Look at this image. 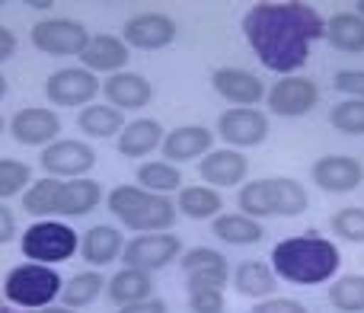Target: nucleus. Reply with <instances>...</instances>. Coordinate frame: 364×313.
<instances>
[{
  "instance_id": "f257e3e1",
  "label": "nucleus",
  "mask_w": 364,
  "mask_h": 313,
  "mask_svg": "<svg viewBox=\"0 0 364 313\" xmlns=\"http://www.w3.org/2000/svg\"><path fill=\"white\" fill-rule=\"evenodd\" d=\"M326 32V19L301 0L252 4L243 16V36L252 55L278 77H291L307 64L314 42Z\"/></svg>"
},
{
  "instance_id": "f03ea898",
  "label": "nucleus",
  "mask_w": 364,
  "mask_h": 313,
  "mask_svg": "<svg viewBox=\"0 0 364 313\" xmlns=\"http://www.w3.org/2000/svg\"><path fill=\"white\" fill-rule=\"evenodd\" d=\"M342 265V253L333 240L320 237L316 230L297 233L282 243H275L272 250V269L278 278L301 288H314V285H326L329 278H336Z\"/></svg>"
},
{
  "instance_id": "7ed1b4c3",
  "label": "nucleus",
  "mask_w": 364,
  "mask_h": 313,
  "mask_svg": "<svg viewBox=\"0 0 364 313\" xmlns=\"http://www.w3.org/2000/svg\"><path fill=\"white\" fill-rule=\"evenodd\" d=\"M102 201V186L90 176L83 179H55L45 176L36 179L23 192V211L36 214L38 221L45 218H83V214L96 211Z\"/></svg>"
},
{
  "instance_id": "20e7f679",
  "label": "nucleus",
  "mask_w": 364,
  "mask_h": 313,
  "mask_svg": "<svg viewBox=\"0 0 364 313\" xmlns=\"http://www.w3.org/2000/svg\"><path fill=\"white\" fill-rule=\"evenodd\" d=\"M106 208L119 218L122 227L134 233H164L173 230L179 211L170 195L147 192L141 186H115L106 195Z\"/></svg>"
},
{
  "instance_id": "39448f33",
  "label": "nucleus",
  "mask_w": 364,
  "mask_h": 313,
  "mask_svg": "<svg viewBox=\"0 0 364 313\" xmlns=\"http://www.w3.org/2000/svg\"><path fill=\"white\" fill-rule=\"evenodd\" d=\"M310 205L307 189L294 176H265L240 186L237 208L246 218H297Z\"/></svg>"
},
{
  "instance_id": "423d86ee",
  "label": "nucleus",
  "mask_w": 364,
  "mask_h": 313,
  "mask_svg": "<svg viewBox=\"0 0 364 313\" xmlns=\"http://www.w3.org/2000/svg\"><path fill=\"white\" fill-rule=\"evenodd\" d=\"M64 278L58 275L55 265L42 262H23L6 272L4 278V301L19 310H42L61 297Z\"/></svg>"
},
{
  "instance_id": "0eeeda50",
  "label": "nucleus",
  "mask_w": 364,
  "mask_h": 313,
  "mask_svg": "<svg viewBox=\"0 0 364 313\" xmlns=\"http://www.w3.org/2000/svg\"><path fill=\"white\" fill-rule=\"evenodd\" d=\"M19 250H23V256L29 262L58 265V262H68L80 250V233L70 224H64V221L45 218L26 227L23 237H19Z\"/></svg>"
},
{
  "instance_id": "6e6552de",
  "label": "nucleus",
  "mask_w": 364,
  "mask_h": 313,
  "mask_svg": "<svg viewBox=\"0 0 364 313\" xmlns=\"http://www.w3.org/2000/svg\"><path fill=\"white\" fill-rule=\"evenodd\" d=\"M29 42L42 55H51V58H80L90 42V32L87 26L70 16H51V19H38L32 26Z\"/></svg>"
},
{
  "instance_id": "1a4fd4ad",
  "label": "nucleus",
  "mask_w": 364,
  "mask_h": 313,
  "mask_svg": "<svg viewBox=\"0 0 364 313\" xmlns=\"http://www.w3.org/2000/svg\"><path fill=\"white\" fill-rule=\"evenodd\" d=\"M102 93V83L87 68H61L48 74L45 80V96L55 109H83L93 106V100Z\"/></svg>"
},
{
  "instance_id": "9d476101",
  "label": "nucleus",
  "mask_w": 364,
  "mask_h": 313,
  "mask_svg": "<svg viewBox=\"0 0 364 313\" xmlns=\"http://www.w3.org/2000/svg\"><path fill=\"white\" fill-rule=\"evenodd\" d=\"M182 256V240L173 230L164 233H138L125 243V253H122V262L128 269H141V272H160L170 262H176Z\"/></svg>"
},
{
  "instance_id": "9b49d317",
  "label": "nucleus",
  "mask_w": 364,
  "mask_h": 313,
  "mask_svg": "<svg viewBox=\"0 0 364 313\" xmlns=\"http://www.w3.org/2000/svg\"><path fill=\"white\" fill-rule=\"evenodd\" d=\"M265 102L275 115L282 119H301V115L314 112V106L320 102V83L314 77H278L272 83V90H265Z\"/></svg>"
},
{
  "instance_id": "f8f14e48",
  "label": "nucleus",
  "mask_w": 364,
  "mask_h": 313,
  "mask_svg": "<svg viewBox=\"0 0 364 313\" xmlns=\"http://www.w3.org/2000/svg\"><path fill=\"white\" fill-rule=\"evenodd\" d=\"M38 163H42L45 176H55V179H83L96 166V151L87 141L58 138L55 144L42 147Z\"/></svg>"
},
{
  "instance_id": "ddd939ff",
  "label": "nucleus",
  "mask_w": 364,
  "mask_h": 313,
  "mask_svg": "<svg viewBox=\"0 0 364 313\" xmlns=\"http://www.w3.org/2000/svg\"><path fill=\"white\" fill-rule=\"evenodd\" d=\"M182 275L186 288H218L224 291L230 285V259L211 246H192L182 253Z\"/></svg>"
},
{
  "instance_id": "4468645a",
  "label": "nucleus",
  "mask_w": 364,
  "mask_h": 313,
  "mask_svg": "<svg viewBox=\"0 0 364 313\" xmlns=\"http://www.w3.org/2000/svg\"><path fill=\"white\" fill-rule=\"evenodd\" d=\"M218 134L227 147L243 151V147H259L269 138V115L262 109H224L218 119Z\"/></svg>"
},
{
  "instance_id": "2eb2a0df",
  "label": "nucleus",
  "mask_w": 364,
  "mask_h": 313,
  "mask_svg": "<svg viewBox=\"0 0 364 313\" xmlns=\"http://www.w3.org/2000/svg\"><path fill=\"white\" fill-rule=\"evenodd\" d=\"M176 36L179 26L166 13H138V16L125 19V26H122V42L138 51H160L176 42Z\"/></svg>"
},
{
  "instance_id": "dca6fc26",
  "label": "nucleus",
  "mask_w": 364,
  "mask_h": 313,
  "mask_svg": "<svg viewBox=\"0 0 364 313\" xmlns=\"http://www.w3.org/2000/svg\"><path fill=\"white\" fill-rule=\"evenodd\" d=\"M310 179H314L316 189H323L329 195H346L355 192L364 182V163L348 154H326L320 160H314Z\"/></svg>"
},
{
  "instance_id": "f3484780",
  "label": "nucleus",
  "mask_w": 364,
  "mask_h": 313,
  "mask_svg": "<svg viewBox=\"0 0 364 313\" xmlns=\"http://www.w3.org/2000/svg\"><path fill=\"white\" fill-rule=\"evenodd\" d=\"M211 87L233 109H256L265 100V83L246 68H218L211 74Z\"/></svg>"
},
{
  "instance_id": "a211bd4d",
  "label": "nucleus",
  "mask_w": 364,
  "mask_h": 313,
  "mask_svg": "<svg viewBox=\"0 0 364 313\" xmlns=\"http://www.w3.org/2000/svg\"><path fill=\"white\" fill-rule=\"evenodd\" d=\"M6 128H10V134H13L16 144L48 147V144H55L58 134H61V119H58V112H51V109L26 106L13 115Z\"/></svg>"
},
{
  "instance_id": "6ab92c4d",
  "label": "nucleus",
  "mask_w": 364,
  "mask_h": 313,
  "mask_svg": "<svg viewBox=\"0 0 364 313\" xmlns=\"http://www.w3.org/2000/svg\"><path fill=\"white\" fill-rule=\"evenodd\" d=\"M246 173H250V160H246L243 151H233V147H220V151H211L198 160L201 182L211 189L243 186Z\"/></svg>"
},
{
  "instance_id": "aec40b11",
  "label": "nucleus",
  "mask_w": 364,
  "mask_h": 313,
  "mask_svg": "<svg viewBox=\"0 0 364 313\" xmlns=\"http://www.w3.org/2000/svg\"><path fill=\"white\" fill-rule=\"evenodd\" d=\"M214 138H218V134L205 125H179V128H173V132H166L160 151H164L166 163H176L179 166V163L201 160L205 154H211Z\"/></svg>"
},
{
  "instance_id": "412c9836",
  "label": "nucleus",
  "mask_w": 364,
  "mask_h": 313,
  "mask_svg": "<svg viewBox=\"0 0 364 313\" xmlns=\"http://www.w3.org/2000/svg\"><path fill=\"white\" fill-rule=\"evenodd\" d=\"M102 96L112 109H147L154 100V87L144 74H134V70H119V74L106 77L102 83Z\"/></svg>"
},
{
  "instance_id": "4be33fe9",
  "label": "nucleus",
  "mask_w": 364,
  "mask_h": 313,
  "mask_svg": "<svg viewBox=\"0 0 364 313\" xmlns=\"http://www.w3.org/2000/svg\"><path fill=\"white\" fill-rule=\"evenodd\" d=\"M128 58H132V48H128L119 36L100 32V36H90L87 48H83V55H80V68H87L90 74L112 77V74H119V70H125Z\"/></svg>"
},
{
  "instance_id": "5701e85b",
  "label": "nucleus",
  "mask_w": 364,
  "mask_h": 313,
  "mask_svg": "<svg viewBox=\"0 0 364 313\" xmlns=\"http://www.w3.org/2000/svg\"><path fill=\"white\" fill-rule=\"evenodd\" d=\"M125 243L128 240H125V233H122L119 227L93 224L80 237V256H83V262H90L93 269H100V265H109V262H115V259H122Z\"/></svg>"
},
{
  "instance_id": "b1692460",
  "label": "nucleus",
  "mask_w": 364,
  "mask_h": 313,
  "mask_svg": "<svg viewBox=\"0 0 364 313\" xmlns=\"http://www.w3.org/2000/svg\"><path fill=\"white\" fill-rule=\"evenodd\" d=\"M164 138H166V132L157 119H134L122 128V134L115 138V147L128 160H144V156H151L164 144Z\"/></svg>"
},
{
  "instance_id": "393cba45",
  "label": "nucleus",
  "mask_w": 364,
  "mask_h": 313,
  "mask_svg": "<svg viewBox=\"0 0 364 313\" xmlns=\"http://www.w3.org/2000/svg\"><path fill=\"white\" fill-rule=\"evenodd\" d=\"M233 291L243 297H252V301H265V297L275 295L278 288V275L269 262H259V259H243L237 269L230 272Z\"/></svg>"
},
{
  "instance_id": "a878e982",
  "label": "nucleus",
  "mask_w": 364,
  "mask_h": 313,
  "mask_svg": "<svg viewBox=\"0 0 364 313\" xmlns=\"http://www.w3.org/2000/svg\"><path fill=\"white\" fill-rule=\"evenodd\" d=\"M106 297L115 307H128V304H138L154 297V275L141 269H119L112 278L106 282Z\"/></svg>"
},
{
  "instance_id": "bb28decb",
  "label": "nucleus",
  "mask_w": 364,
  "mask_h": 313,
  "mask_svg": "<svg viewBox=\"0 0 364 313\" xmlns=\"http://www.w3.org/2000/svg\"><path fill=\"white\" fill-rule=\"evenodd\" d=\"M176 211L188 221H214L224 211V195L211 186H182L176 195Z\"/></svg>"
},
{
  "instance_id": "cd10ccee",
  "label": "nucleus",
  "mask_w": 364,
  "mask_h": 313,
  "mask_svg": "<svg viewBox=\"0 0 364 313\" xmlns=\"http://www.w3.org/2000/svg\"><path fill=\"white\" fill-rule=\"evenodd\" d=\"M329 45L336 51H346V55H361L364 51V19L355 10L336 13L326 19V32H323Z\"/></svg>"
},
{
  "instance_id": "c85d7f7f",
  "label": "nucleus",
  "mask_w": 364,
  "mask_h": 313,
  "mask_svg": "<svg viewBox=\"0 0 364 313\" xmlns=\"http://www.w3.org/2000/svg\"><path fill=\"white\" fill-rule=\"evenodd\" d=\"M211 233L220 240V243H230V246H252L265 237L262 224L256 218H246V214H218L211 221Z\"/></svg>"
},
{
  "instance_id": "c756f323",
  "label": "nucleus",
  "mask_w": 364,
  "mask_h": 313,
  "mask_svg": "<svg viewBox=\"0 0 364 313\" xmlns=\"http://www.w3.org/2000/svg\"><path fill=\"white\" fill-rule=\"evenodd\" d=\"M125 115L119 109H112L109 102H93V106H83L77 115V128H80L87 138H119L122 128H125Z\"/></svg>"
},
{
  "instance_id": "7c9ffc66",
  "label": "nucleus",
  "mask_w": 364,
  "mask_h": 313,
  "mask_svg": "<svg viewBox=\"0 0 364 313\" xmlns=\"http://www.w3.org/2000/svg\"><path fill=\"white\" fill-rule=\"evenodd\" d=\"M102 291H106V278H102V272H96V269L77 272V275H70L68 282H64L61 304L70 307V310H83V307H90Z\"/></svg>"
},
{
  "instance_id": "2f4dec72",
  "label": "nucleus",
  "mask_w": 364,
  "mask_h": 313,
  "mask_svg": "<svg viewBox=\"0 0 364 313\" xmlns=\"http://www.w3.org/2000/svg\"><path fill=\"white\" fill-rule=\"evenodd\" d=\"M138 186L147 189V192H157V195H170L179 192L186 182H182V173L176 163H166V160H144L138 166Z\"/></svg>"
},
{
  "instance_id": "473e14b6",
  "label": "nucleus",
  "mask_w": 364,
  "mask_h": 313,
  "mask_svg": "<svg viewBox=\"0 0 364 313\" xmlns=\"http://www.w3.org/2000/svg\"><path fill=\"white\" fill-rule=\"evenodd\" d=\"M326 297L339 313H364V275H339Z\"/></svg>"
},
{
  "instance_id": "72a5a7b5",
  "label": "nucleus",
  "mask_w": 364,
  "mask_h": 313,
  "mask_svg": "<svg viewBox=\"0 0 364 313\" xmlns=\"http://www.w3.org/2000/svg\"><path fill=\"white\" fill-rule=\"evenodd\" d=\"M32 169L29 163L13 160V156H0V201L13 198V195H23L32 186Z\"/></svg>"
},
{
  "instance_id": "f704fd0d",
  "label": "nucleus",
  "mask_w": 364,
  "mask_h": 313,
  "mask_svg": "<svg viewBox=\"0 0 364 313\" xmlns=\"http://www.w3.org/2000/svg\"><path fill=\"white\" fill-rule=\"evenodd\" d=\"M329 125L339 134H364V100H342L329 109Z\"/></svg>"
},
{
  "instance_id": "c9c22d12",
  "label": "nucleus",
  "mask_w": 364,
  "mask_h": 313,
  "mask_svg": "<svg viewBox=\"0 0 364 313\" xmlns=\"http://www.w3.org/2000/svg\"><path fill=\"white\" fill-rule=\"evenodd\" d=\"M329 227H333L336 237L348 240V243H364V208H358V205L339 208V211L329 218Z\"/></svg>"
},
{
  "instance_id": "e433bc0d",
  "label": "nucleus",
  "mask_w": 364,
  "mask_h": 313,
  "mask_svg": "<svg viewBox=\"0 0 364 313\" xmlns=\"http://www.w3.org/2000/svg\"><path fill=\"white\" fill-rule=\"evenodd\" d=\"M192 313H224V291L218 288H186Z\"/></svg>"
},
{
  "instance_id": "4c0bfd02",
  "label": "nucleus",
  "mask_w": 364,
  "mask_h": 313,
  "mask_svg": "<svg viewBox=\"0 0 364 313\" xmlns=\"http://www.w3.org/2000/svg\"><path fill=\"white\" fill-rule=\"evenodd\" d=\"M333 83H336L339 93H348L352 100H364V70H355V68L336 70Z\"/></svg>"
},
{
  "instance_id": "58836bf2",
  "label": "nucleus",
  "mask_w": 364,
  "mask_h": 313,
  "mask_svg": "<svg viewBox=\"0 0 364 313\" xmlns=\"http://www.w3.org/2000/svg\"><path fill=\"white\" fill-rule=\"evenodd\" d=\"M250 313H310L307 304L294 301V297H265V301H256V307Z\"/></svg>"
},
{
  "instance_id": "ea45409f",
  "label": "nucleus",
  "mask_w": 364,
  "mask_h": 313,
  "mask_svg": "<svg viewBox=\"0 0 364 313\" xmlns=\"http://www.w3.org/2000/svg\"><path fill=\"white\" fill-rule=\"evenodd\" d=\"M13 237H16V214L0 201V246H6Z\"/></svg>"
},
{
  "instance_id": "a19ab883",
  "label": "nucleus",
  "mask_w": 364,
  "mask_h": 313,
  "mask_svg": "<svg viewBox=\"0 0 364 313\" xmlns=\"http://www.w3.org/2000/svg\"><path fill=\"white\" fill-rule=\"evenodd\" d=\"M119 313H170V307H166V301H160V297H147V301L119 307Z\"/></svg>"
},
{
  "instance_id": "79ce46f5",
  "label": "nucleus",
  "mask_w": 364,
  "mask_h": 313,
  "mask_svg": "<svg viewBox=\"0 0 364 313\" xmlns=\"http://www.w3.org/2000/svg\"><path fill=\"white\" fill-rule=\"evenodd\" d=\"M19 48V38L13 29H6V26H0V64H6L13 55H16Z\"/></svg>"
},
{
  "instance_id": "37998d69",
  "label": "nucleus",
  "mask_w": 364,
  "mask_h": 313,
  "mask_svg": "<svg viewBox=\"0 0 364 313\" xmlns=\"http://www.w3.org/2000/svg\"><path fill=\"white\" fill-rule=\"evenodd\" d=\"M26 6H32V10H51V0H26Z\"/></svg>"
},
{
  "instance_id": "c03bdc74",
  "label": "nucleus",
  "mask_w": 364,
  "mask_h": 313,
  "mask_svg": "<svg viewBox=\"0 0 364 313\" xmlns=\"http://www.w3.org/2000/svg\"><path fill=\"white\" fill-rule=\"evenodd\" d=\"M26 313H74V310L61 304V307H42V310H26Z\"/></svg>"
},
{
  "instance_id": "a18cd8bd",
  "label": "nucleus",
  "mask_w": 364,
  "mask_h": 313,
  "mask_svg": "<svg viewBox=\"0 0 364 313\" xmlns=\"http://www.w3.org/2000/svg\"><path fill=\"white\" fill-rule=\"evenodd\" d=\"M6 90H10V83H6V77H4V74H0V102H4Z\"/></svg>"
},
{
  "instance_id": "49530a36",
  "label": "nucleus",
  "mask_w": 364,
  "mask_h": 313,
  "mask_svg": "<svg viewBox=\"0 0 364 313\" xmlns=\"http://www.w3.org/2000/svg\"><path fill=\"white\" fill-rule=\"evenodd\" d=\"M355 13H358V16L364 19V0H358V4H355Z\"/></svg>"
},
{
  "instance_id": "de8ad7c7",
  "label": "nucleus",
  "mask_w": 364,
  "mask_h": 313,
  "mask_svg": "<svg viewBox=\"0 0 364 313\" xmlns=\"http://www.w3.org/2000/svg\"><path fill=\"white\" fill-rule=\"evenodd\" d=\"M0 313H19V310H10V307H4V310H0ZM26 313V310H23Z\"/></svg>"
},
{
  "instance_id": "09e8293b",
  "label": "nucleus",
  "mask_w": 364,
  "mask_h": 313,
  "mask_svg": "<svg viewBox=\"0 0 364 313\" xmlns=\"http://www.w3.org/2000/svg\"><path fill=\"white\" fill-rule=\"evenodd\" d=\"M6 307V304H4V295H0V310H4Z\"/></svg>"
},
{
  "instance_id": "8fccbe9b",
  "label": "nucleus",
  "mask_w": 364,
  "mask_h": 313,
  "mask_svg": "<svg viewBox=\"0 0 364 313\" xmlns=\"http://www.w3.org/2000/svg\"><path fill=\"white\" fill-rule=\"evenodd\" d=\"M4 128H6V125H4V119H0V134H4Z\"/></svg>"
},
{
  "instance_id": "3c124183",
  "label": "nucleus",
  "mask_w": 364,
  "mask_h": 313,
  "mask_svg": "<svg viewBox=\"0 0 364 313\" xmlns=\"http://www.w3.org/2000/svg\"><path fill=\"white\" fill-rule=\"evenodd\" d=\"M0 6H4V0H0Z\"/></svg>"
}]
</instances>
